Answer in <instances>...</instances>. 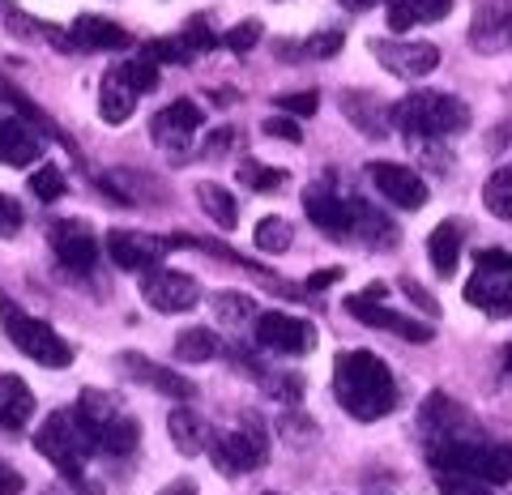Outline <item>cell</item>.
<instances>
[{
	"label": "cell",
	"mask_w": 512,
	"mask_h": 495,
	"mask_svg": "<svg viewBox=\"0 0 512 495\" xmlns=\"http://www.w3.org/2000/svg\"><path fill=\"white\" fill-rule=\"evenodd\" d=\"M333 397L359 423H376L397 410V380L372 350H346L333 363Z\"/></svg>",
	"instance_id": "6da1fadb"
},
{
	"label": "cell",
	"mask_w": 512,
	"mask_h": 495,
	"mask_svg": "<svg viewBox=\"0 0 512 495\" xmlns=\"http://www.w3.org/2000/svg\"><path fill=\"white\" fill-rule=\"evenodd\" d=\"M393 124L402 129L406 141L427 146V141L466 133L470 129V107L461 103L457 94H444V90H414V94H406V99L397 103Z\"/></svg>",
	"instance_id": "7a4b0ae2"
},
{
	"label": "cell",
	"mask_w": 512,
	"mask_h": 495,
	"mask_svg": "<svg viewBox=\"0 0 512 495\" xmlns=\"http://www.w3.org/2000/svg\"><path fill=\"white\" fill-rule=\"evenodd\" d=\"M77 419H82L86 436L94 440V449L107 457H128L141 444V423L124 410V402L107 389H86L77 397Z\"/></svg>",
	"instance_id": "3957f363"
},
{
	"label": "cell",
	"mask_w": 512,
	"mask_h": 495,
	"mask_svg": "<svg viewBox=\"0 0 512 495\" xmlns=\"http://www.w3.org/2000/svg\"><path fill=\"white\" fill-rule=\"evenodd\" d=\"M35 449L52 461L56 474H64L77 487H86V466H90V457L99 453L94 440L86 436L82 419H77V410L47 414V419L39 423V431H35Z\"/></svg>",
	"instance_id": "277c9868"
},
{
	"label": "cell",
	"mask_w": 512,
	"mask_h": 495,
	"mask_svg": "<svg viewBox=\"0 0 512 495\" xmlns=\"http://www.w3.org/2000/svg\"><path fill=\"white\" fill-rule=\"evenodd\" d=\"M427 461L453 478H478V483H512V444L487 440H453L431 444Z\"/></svg>",
	"instance_id": "5b68a950"
},
{
	"label": "cell",
	"mask_w": 512,
	"mask_h": 495,
	"mask_svg": "<svg viewBox=\"0 0 512 495\" xmlns=\"http://www.w3.org/2000/svg\"><path fill=\"white\" fill-rule=\"evenodd\" d=\"M0 325H5L9 342L18 346L26 359H35L39 367H69V363H73V346L64 342L47 321H39V316L22 312L18 303L0 299Z\"/></svg>",
	"instance_id": "8992f818"
},
{
	"label": "cell",
	"mask_w": 512,
	"mask_h": 495,
	"mask_svg": "<svg viewBox=\"0 0 512 495\" xmlns=\"http://www.w3.org/2000/svg\"><path fill=\"white\" fill-rule=\"evenodd\" d=\"M466 299L487 316H512V252L487 248L474 257V274L466 282Z\"/></svg>",
	"instance_id": "52a82bcc"
},
{
	"label": "cell",
	"mask_w": 512,
	"mask_h": 495,
	"mask_svg": "<svg viewBox=\"0 0 512 495\" xmlns=\"http://www.w3.org/2000/svg\"><path fill=\"white\" fill-rule=\"evenodd\" d=\"M210 457H214V466L222 474H252V470H261L265 466V457H269V436H265V427L256 423V419H244L239 427L231 431H218V436L210 440Z\"/></svg>",
	"instance_id": "ba28073f"
},
{
	"label": "cell",
	"mask_w": 512,
	"mask_h": 495,
	"mask_svg": "<svg viewBox=\"0 0 512 495\" xmlns=\"http://www.w3.org/2000/svg\"><path fill=\"white\" fill-rule=\"evenodd\" d=\"M359 205L363 201L346 197L342 188L329 180V175L303 188V210H308V218L325 235H333V239H355V231H359Z\"/></svg>",
	"instance_id": "9c48e42d"
},
{
	"label": "cell",
	"mask_w": 512,
	"mask_h": 495,
	"mask_svg": "<svg viewBox=\"0 0 512 495\" xmlns=\"http://www.w3.org/2000/svg\"><path fill=\"white\" fill-rule=\"evenodd\" d=\"M384 295H389V286L372 282L367 291L346 299V312L355 316V321L372 325V329H384V333H397V338H406V342H431V338H436V329H431L427 321H414V316H402V312L384 308V303H380Z\"/></svg>",
	"instance_id": "30bf717a"
},
{
	"label": "cell",
	"mask_w": 512,
	"mask_h": 495,
	"mask_svg": "<svg viewBox=\"0 0 512 495\" xmlns=\"http://www.w3.org/2000/svg\"><path fill=\"white\" fill-rule=\"evenodd\" d=\"M47 244H52L56 261L69 269V274H90V269L99 265V252H103L99 235H94V227H90V222H82V218H60V222H52V231H47Z\"/></svg>",
	"instance_id": "8fae6325"
},
{
	"label": "cell",
	"mask_w": 512,
	"mask_h": 495,
	"mask_svg": "<svg viewBox=\"0 0 512 495\" xmlns=\"http://www.w3.org/2000/svg\"><path fill=\"white\" fill-rule=\"evenodd\" d=\"M256 346L269 355H308L316 346V325L291 312H261L256 316Z\"/></svg>",
	"instance_id": "7c38bea8"
},
{
	"label": "cell",
	"mask_w": 512,
	"mask_h": 495,
	"mask_svg": "<svg viewBox=\"0 0 512 495\" xmlns=\"http://www.w3.org/2000/svg\"><path fill=\"white\" fill-rule=\"evenodd\" d=\"M419 427L427 436V449L431 444H453V440H483L478 436V427H474V419H470V410L457 406L453 397H444V393H431L423 402Z\"/></svg>",
	"instance_id": "4fadbf2b"
},
{
	"label": "cell",
	"mask_w": 512,
	"mask_h": 495,
	"mask_svg": "<svg viewBox=\"0 0 512 495\" xmlns=\"http://www.w3.org/2000/svg\"><path fill=\"white\" fill-rule=\"evenodd\" d=\"M103 248H107V257L116 261L120 269H128V274H154L158 261H163V252L171 244H167V239H158V235H146V231L116 227V231H107Z\"/></svg>",
	"instance_id": "5bb4252c"
},
{
	"label": "cell",
	"mask_w": 512,
	"mask_h": 495,
	"mask_svg": "<svg viewBox=\"0 0 512 495\" xmlns=\"http://www.w3.org/2000/svg\"><path fill=\"white\" fill-rule=\"evenodd\" d=\"M201 124H205V111L197 103H192V99H175V103H167L150 120V137H154L158 150L188 154V146H192V137H197Z\"/></svg>",
	"instance_id": "9a60e30c"
},
{
	"label": "cell",
	"mask_w": 512,
	"mask_h": 495,
	"mask_svg": "<svg viewBox=\"0 0 512 495\" xmlns=\"http://www.w3.org/2000/svg\"><path fill=\"white\" fill-rule=\"evenodd\" d=\"M141 299L150 303L154 312H188L201 303V286L192 274H180V269H154V274L141 278Z\"/></svg>",
	"instance_id": "2e32d148"
},
{
	"label": "cell",
	"mask_w": 512,
	"mask_h": 495,
	"mask_svg": "<svg viewBox=\"0 0 512 495\" xmlns=\"http://www.w3.org/2000/svg\"><path fill=\"white\" fill-rule=\"evenodd\" d=\"M367 180L376 184L384 201H393L397 210H423L427 205V180L414 167L402 163H367Z\"/></svg>",
	"instance_id": "e0dca14e"
},
{
	"label": "cell",
	"mask_w": 512,
	"mask_h": 495,
	"mask_svg": "<svg viewBox=\"0 0 512 495\" xmlns=\"http://www.w3.org/2000/svg\"><path fill=\"white\" fill-rule=\"evenodd\" d=\"M372 56L393 77H427L440 65L436 43H414V39H372Z\"/></svg>",
	"instance_id": "ac0fdd59"
},
{
	"label": "cell",
	"mask_w": 512,
	"mask_h": 495,
	"mask_svg": "<svg viewBox=\"0 0 512 495\" xmlns=\"http://www.w3.org/2000/svg\"><path fill=\"white\" fill-rule=\"evenodd\" d=\"M470 43L478 52H504L512 43V0H478Z\"/></svg>",
	"instance_id": "d6986e66"
},
{
	"label": "cell",
	"mask_w": 512,
	"mask_h": 495,
	"mask_svg": "<svg viewBox=\"0 0 512 495\" xmlns=\"http://www.w3.org/2000/svg\"><path fill=\"white\" fill-rule=\"evenodd\" d=\"M342 111H346V120L355 124L359 133H367V137H384L389 129H397V124H393L397 107H389L372 90H342Z\"/></svg>",
	"instance_id": "ffe728a7"
},
{
	"label": "cell",
	"mask_w": 512,
	"mask_h": 495,
	"mask_svg": "<svg viewBox=\"0 0 512 495\" xmlns=\"http://www.w3.org/2000/svg\"><path fill=\"white\" fill-rule=\"evenodd\" d=\"M69 43L82 47V52H124L133 39H128L124 26L107 22V18H94V13H82L69 30Z\"/></svg>",
	"instance_id": "44dd1931"
},
{
	"label": "cell",
	"mask_w": 512,
	"mask_h": 495,
	"mask_svg": "<svg viewBox=\"0 0 512 495\" xmlns=\"http://www.w3.org/2000/svg\"><path fill=\"white\" fill-rule=\"evenodd\" d=\"M43 154V133L30 129L26 120H0V163L5 167H30Z\"/></svg>",
	"instance_id": "7402d4cb"
},
{
	"label": "cell",
	"mask_w": 512,
	"mask_h": 495,
	"mask_svg": "<svg viewBox=\"0 0 512 495\" xmlns=\"http://www.w3.org/2000/svg\"><path fill=\"white\" fill-rule=\"evenodd\" d=\"M137 99H141V94L128 86L124 69H120V65H111V69L103 73V86H99V116H103L107 124H124L128 116H133Z\"/></svg>",
	"instance_id": "603a6c76"
},
{
	"label": "cell",
	"mask_w": 512,
	"mask_h": 495,
	"mask_svg": "<svg viewBox=\"0 0 512 495\" xmlns=\"http://www.w3.org/2000/svg\"><path fill=\"white\" fill-rule=\"evenodd\" d=\"M30 414H35V393L22 376L5 372L0 376V427L5 431H22L30 423Z\"/></svg>",
	"instance_id": "cb8c5ba5"
},
{
	"label": "cell",
	"mask_w": 512,
	"mask_h": 495,
	"mask_svg": "<svg viewBox=\"0 0 512 495\" xmlns=\"http://www.w3.org/2000/svg\"><path fill=\"white\" fill-rule=\"evenodd\" d=\"M167 431H171V444L180 449L184 457H197V453H205L210 449V427H205V419L197 410H188V406H180V410H171V419H167Z\"/></svg>",
	"instance_id": "d4e9b609"
},
{
	"label": "cell",
	"mask_w": 512,
	"mask_h": 495,
	"mask_svg": "<svg viewBox=\"0 0 512 495\" xmlns=\"http://www.w3.org/2000/svg\"><path fill=\"white\" fill-rule=\"evenodd\" d=\"M120 372H124V376H133V380H146L150 389L171 393V397H192V393H197L184 376L167 372V367H154L150 359H141V355H120Z\"/></svg>",
	"instance_id": "484cf974"
},
{
	"label": "cell",
	"mask_w": 512,
	"mask_h": 495,
	"mask_svg": "<svg viewBox=\"0 0 512 495\" xmlns=\"http://www.w3.org/2000/svg\"><path fill=\"white\" fill-rule=\"evenodd\" d=\"M453 13V0H389V30H410L423 22H444Z\"/></svg>",
	"instance_id": "4316f807"
},
{
	"label": "cell",
	"mask_w": 512,
	"mask_h": 495,
	"mask_svg": "<svg viewBox=\"0 0 512 495\" xmlns=\"http://www.w3.org/2000/svg\"><path fill=\"white\" fill-rule=\"evenodd\" d=\"M427 257H431V265H436L440 278H453V269L461 261V227L453 218L440 222V227L427 235Z\"/></svg>",
	"instance_id": "83f0119b"
},
{
	"label": "cell",
	"mask_w": 512,
	"mask_h": 495,
	"mask_svg": "<svg viewBox=\"0 0 512 495\" xmlns=\"http://www.w3.org/2000/svg\"><path fill=\"white\" fill-rule=\"evenodd\" d=\"M218 355H222V342H218V333L205 325L180 329V338H175V359L180 363H210Z\"/></svg>",
	"instance_id": "f1b7e54d"
},
{
	"label": "cell",
	"mask_w": 512,
	"mask_h": 495,
	"mask_svg": "<svg viewBox=\"0 0 512 495\" xmlns=\"http://www.w3.org/2000/svg\"><path fill=\"white\" fill-rule=\"evenodd\" d=\"M197 201H201V210H205V218L214 222V227H222V231H235V222H239V205H235V197L227 193L222 184H197Z\"/></svg>",
	"instance_id": "f546056e"
},
{
	"label": "cell",
	"mask_w": 512,
	"mask_h": 495,
	"mask_svg": "<svg viewBox=\"0 0 512 495\" xmlns=\"http://www.w3.org/2000/svg\"><path fill=\"white\" fill-rule=\"evenodd\" d=\"M483 205L500 218V222H512V167H495L483 184Z\"/></svg>",
	"instance_id": "4dcf8cb0"
},
{
	"label": "cell",
	"mask_w": 512,
	"mask_h": 495,
	"mask_svg": "<svg viewBox=\"0 0 512 495\" xmlns=\"http://www.w3.org/2000/svg\"><path fill=\"white\" fill-rule=\"evenodd\" d=\"M239 184H248L252 193H278L286 184V171L265 167V163H256V158H244V163H239Z\"/></svg>",
	"instance_id": "1f68e13d"
},
{
	"label": "cell",
	"mask_w": 512,
	"mask_h": 495,
	"mask_svg": "<svg viewBox=\"0 0 512 495\" xmlns=\"http://www.w3.org/2000/svg\"><path fill=\"white\" fill-rule=\"evenodd\" d=\"M252 239H256V248L261 252H286L291 248V239H295V231H291V222L286 218H261L256 222V231H252Z\"/></svg>",
	"instance_id": "d6a6232c"
},
{
	"label": "cell",
	"mask_w": 512,
	"mask_h": 495,
	"mask_svg": "<svg viewBox=\"0 0 512 495\" xmlns=\"http://www.w3.org/2000/svg\"><path fill=\"white\" fill-rule=\"evenodd\" d=\"M120 69H124V77H128V86H133L137 94H150L154 86H158V65L146 56V52H137V56H128V60H120Z\"/></svg>",
	"instance_id": "836d02e7"
},
{
	"label": "cell",
	"mask_w": 512,
	"mask_h": 495,
	"mask_svg": "<svg viewBox=\"0 0 512 495\" xmlns=\"http://www.w3.org/2000/svg\"><path fill=\"white\" fill-rule=\"evenodd\" d=\"M256 312V303L248 295H239V291H222L214 295V316L222 325H239V321H248V316Z\"/></svg>",
	"instance_id": "e575fe53"
},
{
	"label": "cell",
	"mask_w": 512,
	"mask_h": 495,
	"mask_svg": "<svg viewBox=\"0 0 512 495\" xmlns=\"http://www.w3.org/2000/svg\"><path fill=\"white\" fill-rule=\"evenodd\" d=\"M180 43H184L188 56H201V52H214L218 35H214V26L205 22V18H188V26L180 30Z\"/></svg>",
	"instance_id": "d590c367"
},
{
	"label": "cell",
	"mask_w": 512,
	"mask_h": 495,
	"mask_svg": "<svg viewBox=\"0 0 512 495\" xmlns=\"http://www.w3.org/2000/svg\"><path fill=\"white\" fill-rule=\"evenodd\" d=\"M64 188H69V180H64L60 167H52V163H43L35 175H30V193H35L39 201H60Z\"/></svg>",
	"instance_id": "8d00e7d4"
},
{
	"label": "cell",
	"mask_w": 512,
	"mask_h": 495,
	"mask_svg": "<svg viewBox=\"0 0 512 495\" xmlns=\"http://www.w3.org/2000/svg\"><path fill=\"white\" fill-rule=\"evenodd\" d=\"M261 35H265V26L256 18H248V22H239V26H231L227 35H222V47H231L235 56H244V52H252V47L261 43Z\"/></svg>",
	"instance_id": "74e56055"
},
{
	"label": "cell",
	"mask_w": 512,
	"mask_h": 495,
	"mask_svg": "<svg viewBox=\"0 0 512 495\" xmlns=\"http://www.w3.org/2000/svg\"><path fill=\"white\" fill-rule=\"evenodd\" d=\"M342 47V30H320V35H312L303 47H295V52H286L282 47V56H308V60H320V56H333Z\"/></svg>",
	"instance_id": "f35d334b"
},
{
	"label": "cell",
	"mask_w": 512,
	"mask_h": 495,
	"mask_svg": "<svg viewBox=\"0 0 512 495\" xmlns=\"http://www.w3.org/2000/svg\"><path fill=\"white\" fill-rule=\"evenodd\" d=\"M274 107H282V116H291V120H303V116H316V107H320V94L316 90H299V94H278Z\"/></svg>",
	"instance_id": "ab89813d"
},
{
	"label": "cell",
	"mask_w": 512,
	"mask_h": 495,
	"mask_svg": "<svg viewBox=\"0 0 512 495\" xmlns=\"http://www.w3.org/2000/svg\"><path fill=\"white\" fill-rule=\"evenodd\" d=\"M22 231V205L0 193V239H13Z\"/></svg>",
	"instance_id": "60d3db41"
},
{
	"label": "cell",
	"mask_w": 512,
	"mask_h": 495,
	"mask_svg": "<svg viewBox=\"0 0 512 495\" xmlns=\"http://www.w3.org/2000/svg\"><path fill=\"white\" fill-rule=\"evenodd\" d=\"M440 495H495V491L487 483H478V478H453V474H444Z\"/></svg>",
	"instance_id": "b9f144b4"
},
{
	"label": "cell",
	"mask_w": 512,
	"mask_h": 495,
	"mask_svg": "<svg viewBox=\"0 0 512 495\" xmlns=\"http://www.w3.org/2000/svg\"><path fill=\"white\" fill-rule=\"evenodd\" d=\"M261 129H265L269 137H282V141H291V146H295V141H303L299 120H291V116H269V120L261 124Z\"/></svg>",
	"instance_id": "7bdbcfd3"
},
{
	"label": "cell",
	"mask_w": 512,
	"mask_h": 495,
	"mask_svg": "<svg viewBox=\"0 0 512 495\" xmlns=\"http://www.w3.org/2000/svg\"><path fill=\"white\" fill-rule=\"evenodd\" d=\"M402 291H406V295H410L414 303H419V308H423L427 316H436V312H440V303H436V299H431V295L423 291V286H419V282H410V278H402Z\"/></svg>",
	"instance_id": "ee69618b"
},
{
	"label": "cell",
	"mask_w": 512,
	"mask_h": 495,
	"mask_svg": "<svg viewBox=\"0 0 512 495\" xmlns=\"http://www.w3.org/2000/svg\"><path fill=\"white\" fill-rule=\"evenodd\" d=\"M22 491H26V478L0 461V495H22Z\"/></svg>",
	"instance_id": "f6af8a7d"
},
{
	"label": "cell",
	"mask_w": 512,
	"mask_h": 495,
	"mask_svg": "<svg viewBox=\"0 0 512 495\" xmlns=\"http://www.w3.org/2000/svg\"><path fill=\"white\" fill-rule=\"evenodd\" d=\"M338 278H342V269H320V274L308 278V291H325V286L338 282Z\"/></svg>",
	"instance_id": "bcb514c9"
},
{
	"label": "cell",
	"mask_w": 512,
	"mask_h": 495,
	"mask_svg": "<svg viewBox=\"0 0 512 495\" xmlns=\"http://www.w3.org/2000/svg\"><path fill=\"white\" fill-rule=\"evenodd\" d=\"M158 495H197V483H192V478H171Z\"/></svg>",
	"instance_id": "7dc6e473"
},
{
	"label": "cell",
	"mask_w": 512,
	"mask_h": 495,
	"mask_svg": "<svg viewBox=\"0 0 512 495\" xmlns=\"http://www.w3.org/2000/svg\"><path fill=\"white\" fill-rule=\"evenodd\" d=\"M235 141V133L231 129H218L214 137H210V158H218V154H227V146Z\"/></svg>",
	"instance_id": "c3c4849f"
},
{
	"label": "cell",
	"mask_w": 512,
	"mask_h": 495,
	"mask_svg": "<svg viewBox=\"0 0 512 495\" xmlns=\"http://www.w3.org/2000/svg\"><path fill=\"white\" fill-rule=\"evenodd\" d=\"M338 5H346L350 13H367V9H376V5H384V0H338Z\"/></svg>",
	"instance_id": "681fc988"
},
{
	"label": "cell",
	"mask_w": 512,
	"mask_h": 495,
	"mask_svg": "<svg viewBox=\"0 0 512 495\" xmlns=\"http://www.w3.org/2000/svg\"><path fill=\"white\" fill-rule=\"evenodd\" d=\"M504 363H508V372H512V346H508V355H504Z\"/></svg>",
	"instance_id": "f907efd6"
},
{
	"label": "cell",
	"mask_w": 512,
	"mask_h": 495,
	"mask_svg": "<svg viewBox=\"0 0 512 495\" xmlns=\"http://www.w3.org/2000/svg\"><path fill=\"white\" fill-rule=\"evenodd\" d=\"M47 495H56V491H47Z\"/></svg>",
	"instance_id": "816d5d0a"
}]
</instances>
